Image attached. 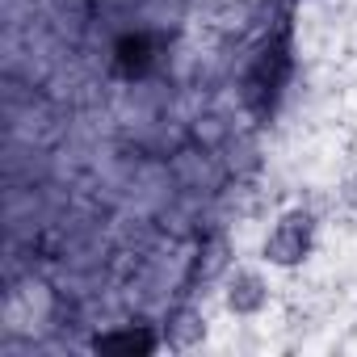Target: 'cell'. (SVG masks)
<instances>
[{"label":"cell","instance_id":"cell-1","mask_svg":"<svg viewBox=\"0 0 357 357\" xmlns=\"http://www.w3.org/2000/svg\"><path fill=\"white\" fill-rule=\"evenodd\" d=\"M315 240H319V219L307 206H290L269 227V236L261 244V261L273 265V269H298V265L311 261Z\"/></svg>","mask_w":357,"mask_h":357},{"label":"cell","instance_id":"cell-2","mask_svg":"<svg viewBox=\"0 0 357 357\" xmlns=\"http://www.w3.org/2000/svg\"><path fill=\"white\" fill-rule=\"evenodd\" d=\"M223 307H227L236 319H257V315L269 307V282H265L257 269H236V273L223 282Z\"/></svg>","mask_w":357,"mask_h":357},{"label":"cell","instance_id":"cell-3","mask_svg":"<svg viewBox=\"0 0 357 357\" xmlns=\"http://www.w3.org/2000/svg\"><path fill=\"white\" fill-rule=\"evenodd\" d=\"M286 72H290V59H286V51H278V47H265V51L257 55L252 72H248V105L257 101V109H269V105L278 101L282 84H286Z\"/></svg>","mask_w":357,"mask_h":357},{"label":"cell","instance_id":"cell-4","mask_svg":"<svg viewBox=\"0 0 357 357\" xmlns=\"http://www.w3.org/2000/svg\"><path fill=\"white\" fill-rule=\"evenodd\" d=\"M155 59H160V51H155L151 34H122L114 43V72L126 80H143L155 68Z\"/></svg>","mask_w":357,"mask_h":357},{"label":"cell","instance_id":"cell-5","mask_svg":"<svg viewBox=\"0 0 357 357\" xmlns=\"http://www.w3.org/2000/svg\"><path fill=\"white\" fill-rule=\"evenodd\" d=\"M93 349L97 353H122V357H147V353H155L160 349V336L151 332V328H114V332H101L97 340H93Z\"/></svg>","mask_w":357,"mask_h":357},{"label":"cell","instance_id":"cell-6","mask_svg":"<svg viewBox=\"0 0 357 357\" xmlns=\"http://www.w3.org/2000/svg\"><path fill=\"white\" fill-rule=\"evenodd\" d=\"M344 198H349V206H357V176L349 181V194H344Z\"/></svg>","mask_w":357,"mask_h":357}]
</instances>
